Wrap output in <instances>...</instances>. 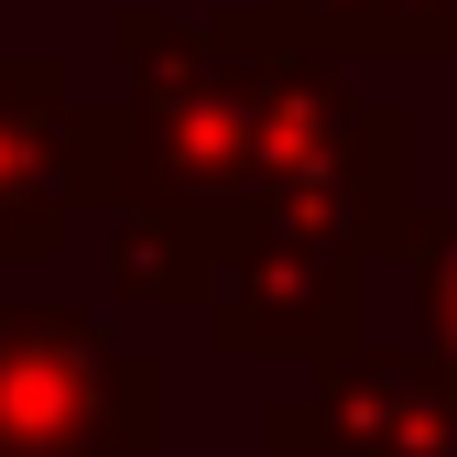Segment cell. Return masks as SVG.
Returning a JSON list of instances; mask_svg holds the SVG:
<instances>
[{
  "instance_id": "cell-4",
  "label": "cell",
  "mask_w": 457,
  "mask_h": 457,
  "mask_svg": "<svg viewBox=\"0 0 457 457\" xmlns=\"http://www.w3.org/2000/svg\"><path fill=\"white\" fill-rule=\"evenodd\" d=\"M120 109H77L66 66H0V262H54L66 228L109 207Z\"/></svg>"
},
{
  "instance_id": "cell-3",
  "label": "cell",
  "mask_w": 457,
  "mask_h": 457,
  "mask_svg": "<svg viewBox=\"0 0 457 457\" xmlns=\"http://www.w3.org/2000/svg\"><path fill=\"white\" fill-rule=\"evenodd\" d=\"M262 446L283 457H457V360L425 337L327 349L305 403H272Z\"/></svg>"
},
{
  "instance_id": "cell-1",
  "label": "cell",
  "mask_w": 457,
  "mask_h": 457,
  "mask_svg": "<svg viewBox=\"0 0 457 457\" xmlns=\"http://www.w3.org/2000/svg\"><path fill=\"white\" fill-rule=\"evenodd\" d=\"M120 153L109 207H262V12H120ZM98 207V218H109Z\"/></svg>"
},
{
  "instance_id": "cell-7",
  "label": "cell",
  "mask_w": 457,
  "mask_h": 457,
  "mask_svg": "<svg viewBox=\"0 0 457 457\" xmlns=\"http://www.w3.org/2000/svg\"><path fill=\"white\" fill-rule=\"evenodd\" d=\"M403 305H414V337L457 360V207H414L403 228Z\"/></svg>"
},
{
  "instance_id": "cell-6",
  "label": "cell",
  "mask_w": 457,
  "mask_h": 457,
  "mask_svg": "<svg viewBox=\"0 0 457 457\" xmlns=\"http://www.w3.org/2000/svg\"><path fill=\"white\" fill-rule=\"evenodd\" d=\"M240 218H251V207H228V218H207V207H109V218H98L109 305H186V316H207Z\"/></svg>"
},
{
  "instance_id": "cell-2",
  "label": "cell",
  "mask_w": 457,
  "mask_h": 457,
  "mask_svg": "<svg viewBox=\"0 0 457 457\" xmlns=\"http://www.w3.org/2000/svg\"><path fill=\"white\" fill-rule=\"evenodd\" d=\"M360 295H370V251L295 207H251L228 272L207 295V349L218 360H327L360 349Z\"/></svg>"
},
{
  "instance_id": "cell-5",
  "label": "cell",
  "mask_w": 457,
  "mask_h": 457,
  "mask_svg": "<svg viewBox=\"0 0 457 457\" xmlns=\"http://www.w3.org/2000/svg\"><path fill=\"white\" fill-rule=\"evenodd\" d=\"M142 349H120L87 305H0V457H87L131 403Z\"/></svg>"
},
{
  "instance_id": "cell-8",
  "label": "cell",
  "mask_w": 457,
  "mask_h": 457,
  "mask_svg": "<svg viewBox=\"0 0 457 457\" xmlns=\"http://www.w3.org/2000/svg\"><path fill=\"white\" fill-rule=\"evenodd\" d=\"M87 457H163V360H153V349H142V370H131V403L109 414V436H98Z\"/></svg>"
}]
</instances>
